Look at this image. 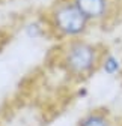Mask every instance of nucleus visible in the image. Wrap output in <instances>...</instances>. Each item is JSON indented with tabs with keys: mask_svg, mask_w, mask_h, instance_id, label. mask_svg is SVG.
Segmentation results:
<instances>
[{
	"mask_svg": "<svg viewBox=\"0 0 122 126\" xmlns=\"http://www.w3.org/2000/svg\"><path fill=\"white\" fill-rule=\"evenodd\" d=\"M104 47L87 38L59 42L56 53L57 66L71 80L84 81L98 72Z\"/></svg>",
	"mask_w": 122,
	"mask_h": 126,
	"instance_id": "obj_1",
	"label": "nucleus"
},
{
	"mask_svg": "<svg viewBox=\"0 0 122 126\" xmlns=\"http://www.w3.org/2000/svg\"><path fill=\"white\" fill-rule=\"evenodd\" d=\"M51 38L59 42L87 38L92 23L75 6L72 0H57L44 15Z\"/></svg>",
	"mask_w": 122,
	"mask_h": 126,
	"instance_id": "obj_2",
	"label": "nucleus"
},
{
	"mask_svg": "<svg viewBox=\"0 0 122 126\" xmlns=\"http://www.w3.org/2000/svg\"><path fill=\"white\" fill-rule=\"evenodd\" d=\"M92 26L107 24L118 12V0H72Z\"/></svg>",
	"mask_w": 122,
	"mask_h": 126,
	"instance_id": "obj_3",
	"label": "nucleus"
},
{
	"mask_svg": "<svg viewBox=\"0 0 122 126\" xmlns=\"http://www.w3.org/2000/svg\"><path fill=\"white\" fill-rule=\"evenodd\" d=\"M75 126H122V122L107 108H92L79 117Z\"/></svg>",
	"mask_w": 122,
	"mask_h": 126,
	"instance_id": "obj_4",
	"label": "nucleus"
},
{
	"mask_svg": "<svg viewBox=\"0 0 122 126\" xmlns=\"http://www.w3.org/2000/svg\"><path fill=\"white\" fill-rule=\"evenodd\" d=\"M98 72L104 74L109 78H122V54L104 48Z\"/></svg>",
	"mask_w": 122,
	"mask_h": 126,
	"instance_id": "obj_5",
	"label": "nucleus"
},
{
	"mask_svg": "<svg viewBox=\"0 0 122 126\" xmlns=\"http://www.w3.org/2000/svg\"><path fill=\"white\" fill-rule=\"evenodd\" d=\"M23 35L27 39H32V41H38L42 39L45 36L51 38L50 35V30L47 26V21L45 18H33V20H29L24 26H23Z\"/></svg>",
	"mask_w": 122,
	"mask_h": 126,
	"instance_id": "obj_6",
	"label": "nucleus"
}]
</instances>
